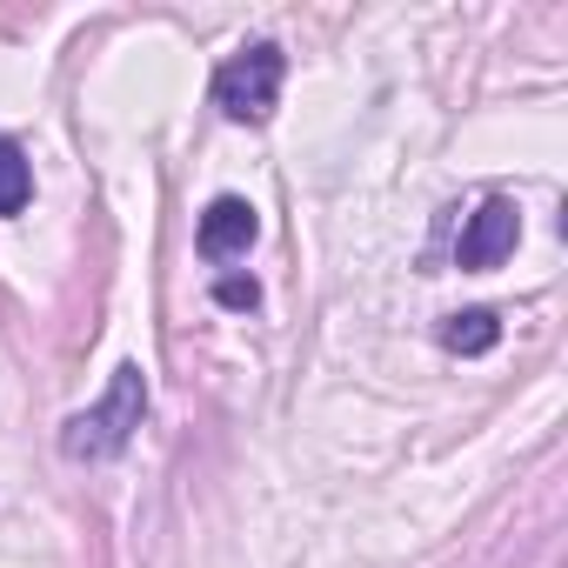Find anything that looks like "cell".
Instances as JSON below:
<instances>
[{
	"label": "cell",
	"mask_w": 568,
	"mask_h": 568,
	"mask_svg": "<svg viewBox=\"0 0 568 568\" xmlns=\"http://www.w3.org/2000/svg\"><path fill=\"white\" fill-rule=\"evenodd\" d=\"M141 422H148V368L141 362H121L114 382H108V395L94 408H81V415L61 422V455L68 462H114L134 442Z\"/></svg>",
	"instance_id": "obj_1"
},
{
	"label": "cell",
	"mask_w": 568,
	"mask_h": 568,
	"mask_svg": "<svg viewBox=\"0 0 568 568\" xmlns=\"http://www.w3.org/2000/svg\"><path fill=\"white\" fill-rule=\"evenodd\" d=\"M28 201H34V161L21 141L0 134V214H21Z\"/></svg>",
	"instance_id": "obj_6"
},
{
	"label": "cell",
	"mask_w": 568,
	"mask_h": 568,
	"mask_svg": "<svg viewBox=\"0 0 568 568\" xmlns=\"http://www.w3.org/2000/svg\"><path fill=\"white\" fill-rule=\"evenodd\" d=\"M281 81H288V54L274 41H254V48H241L234 61L214 68V108L241 128H261L281 101Z\"/></svg>",
	"instance_id": "obj_2"
},
{
	"label": "cell",
	"mask_w": 568,
	"mask_h": 568,
	"mask_svg": "<svg viewBox=\"0 0 568 568\" xmlns=\"http://www.w3.org/2000/svg\"><path fill=\"white\" fill-rule=\"evenodd\" d=\"M254 234H261V214H254V201H241V194H214L207 201V214H201V254L207 261H234V254H247L254 247Z\"/></svg>",
	"instance_id": "obj_4"
},
{
	"label": "cell",
	"mask_w": 568,
	"mask_h": 568,
	"mask_svg": "<svg viewBox=\"0 0 568 568\" xmlns=\"http://www.w3.org/2000/svg\"><path fill=\"white\" fill-rule=\"evenodd\" d=\"M515 234H521V214H515V201H508V194H488V201L468 214L455 261L481 274V267H495V261H508V254H515Z\"/></svg>",
	"instance_id": "obj_3"
},
{
	"label": "cell",
	"mask_w": 568,
	"mask_h": 568,
	"mask_svg": "<svg viewBox=\"0 0 568 568\" xmlns=\"http://www.w3.org/2000/svg\"><path fill=\"white\" fill-rule=\"evenodd\" d=\"M495 342H501V322L488 308H468V315H448L442 322V348L448 355H488Z\"/></svg>",
	"instance_id": "obj_5"
},
{
	"label": "cell",
	"mask_w": 568,
	"mask_h": 568,
	"mask_svg": "<svg viewBox=\"0 0 568 568\" xmlns=\"http://www.w3.org/2000/svg\"><path fill=\"white\" fill-rule=\"evenodd\" d=\"M214 302L234 308V315H247V308H261V281L254 274H221L214 281Z\"/></svg>",
	"instance_id": "obj_7"
}]
</instances>
